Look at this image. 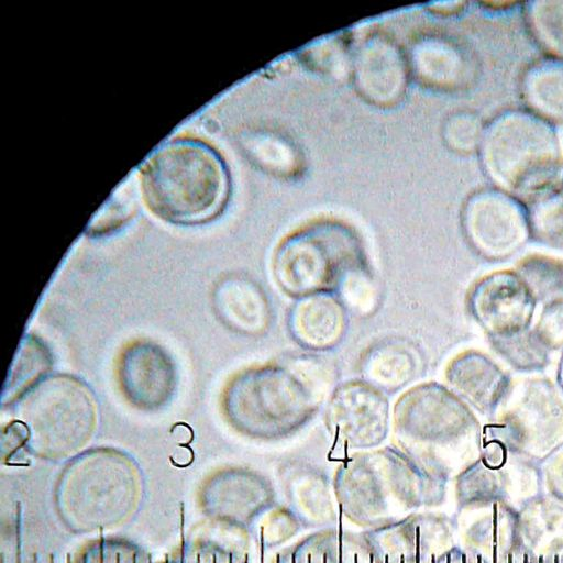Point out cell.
Segmentation results:
<instances>
[{
	"instance_id": "1",
	"label": "cell",
	"mask_w": 563,
	"mask_h": 563,
	"mask_svg": "<svg viewBox=\"0 0 563 563\" xmlns=\"http://www.w3.org/2000/svg\"><path fill=\"white\" fill-rule=\"evenodd\" d=\"M330 383V371L322 360L312 355L250 366L225 385L222 412L242 435L279 441L311 421L325 399Z\"/></svg>"
},
{
	"instance_id": "2",
	"label": "cell",
	"mask_w": 563,
	"mask_h": 563,
	"mask_svg": "<svg viewBox=\"0 0 563 563\" xmlns=\"http://www.w3.org/2000/svg\"><path fill=\"white\" fill-rule=\"evenodd\" d=\"M363 238L346 221L311 220L285 235L272 257L273 277L288 297L335 294L352 298L372 277Z\"/></svg>"
},
{
	"instance_id": "3",
	"label": "cell",
	"mask_w": 563,
	"mask_h": 563,
	"mask_svg": "<svg viewBox=\"0 0 563 563\" xmlns=\"http://www.w3.org/2000/svg\"><path fill=\"white\" fill-rule=\"evenodd\" d=\"M230 175L220 154L205 142L175 139L159 146L141 170L147 208L178 225L218 218L230 196Z\"/></svg>"
},
{
	"instance_id": "4",
	"label": "cell",
	"mask_w": 563,
	"mask_h": 563,
	"mask_svg": "<svg viewBox=\"0 0 563 563\" xmlns=\"http://www.w3.org/2000/svg\"><path fill=\"white\" fill-rule=\"evenodd\" d=\"M483 166L507 192L534 198L563 184V146L553 124L514 109L485 125Z\"/></svg>"
},
{
	"instance_id": "5",
	"label": "cell",
	"mask_w": 563,
	"mask_h": 563,
	"mask_svg": "<svg viewBox=\"0 0 563 563\" xmlns=\"http://www.w3.org/2000/svg\"><path fill=\"white\" fill-rule=\"evenodd\" d=\"M390 426L397 449L426 472L434 473L472 438L475 420L455 394L429 382L398 397Z\"/></svg>"
},
{
	"instance_id": "6",
	"label": "cell",
	"mask_w": 563,
	"mask_h": 563,
	"mask_svg": "<svg viewBox=\"0 0 563 563\" xmlns=\"http://www.w3.org/2000/svg\"><path fill=\"white\" fill-rule=\"evenodd\" d=\"M22 438L36 451L57 455L76 450L93 434L98 405L78 377L54 374L42 378L16 401Z\"/></svg>"
},
{
	"instance_id": "7",
	"label": "cell",
	"mask_w": 563,
	"mask_h": 563,
	"mask_svg": "<svg viewBox=\"0 0 563 563\" xmlns=\"http://www.w3.org/2000/svg\"><path fill=\"white\" fill-rule=\"evenodd\" d=\"M324 422L339 445L346 449L375 448L389 432V400L385 391L364 379L343 382L329 395Z\"/></svg>"
},
{
	"instance_id": "8",
	"label": "cell",
	"mask_w": 563,
	"mask_h": 563,
	"mask_svg": "<svg viewBox=\"0 0 563 563\" xmlns=\"http://www.w3.org/2000/svg\"><path fill=\"white\" fill-rule=\"evenodd\" d=\"M410 75L408 54L389 34L373 31L353 46L350 77L369 104L389 108L399 103Z\"/></svg>"
},
{
	"instance_id": "9",
	"label": "cell",
	"mask_w": 563,
	"mask_h": 563,
	"mask_svg": "<svg viewBox=\"0 0 563 563\" xmlns=\"http://www.w3.org/2000/svg\"><path fill=\"white\" fill-rule=\"evenodd\" d=\"M462 223L471 243L490 256L515 252L529 233L528 211L511 194L498 188L473 192L463 206Z\"/></svg>"
},
{
	"instance_id": "10",
	"label": "cell",
	"mask_w": 563,
	"mask_h": 563,
	"mask_svg": "<svg viewBox=\"0 0 563 563\" xmlns=\"http://www.w3.org/2000/svg\"><path fill=\"white\" fill-rule=\"evenodd\" d=\"M117 376L124 398L142 410L164 407L177 385L172 357L162 346L146 340L135 341L121 352Z\"/></svg>"
},
{
	"instance_id": "11",
	"label": "cell",
	"mask_w": 563,
	"mask_h": 563,
	"mask_svg": "<svg viewBox=\"0 0 563 563\" xmlns=\"http://www.w3.org/2000/svg\"><path fill=\"white\" fill-rule=\"evenodd\" d=\"M407 54L411 75L427 89L438 92L462 91L476 77L474 55L464 44L449 35H420Z\"/></svg>"
},
{
	"instance_id": "12",
	"label": "cell",
	"mask_w": 563,
	"mask_h": 563,
	"mask_svg": "<svg viewBox=\"0 0 563 563\" xmlns=\"http://www.w3.org/2000/svg\"><path fill=\"white\" fill-rule=\"evenodd\" d=\"M292 340L302 349L324 352L334 349L347 329V307L335 294H314L296 299L287 317Z\"/></svg>"
},
{
	"instance_id": "13",
	"label": "cell",
	"mask_w": 563,
	"mask_h": 563,
	"mask_svg": "<svg viewBox=\"0 0 563 563\" xmlns=\"http://www.w3.org/2000/svg\"><path fill=\"white\" fill-rule=\"evenodd\" d=\"M474 316L495 336L525 330L532 311L530 292L518 278L498 275L484 279L471 295Z\"/></svg>"
},
{
	"instance_id": "14",
	"label": "cell",
	"mask_w": 563,
	"mask_h": 563,
	"mask_svg": "<svg viewBox=\"0 0 563 563\" xmlns=\"http://www.w3.org/2000/svg\"><path fill=\"white\" fill-rule=\"evenodd\" d=\"M212 306L228 329L243 335H262L273 321L272 303L263 287L241 274L219 279L212 291Z\"/></svg>"
},
{
	"instance_id": "15",
	"label": "cell",
	"mask_w": 563,
	"mask_h": 563,
	"mask_svg": "<svg viewBox=\"0 0 563 563\" xmlns=\"http://www.w3.org/2000/svg\"><path fill=\"white\" fill-rule=\"evenodd\" d=\"M422 357L409 342L388 340L371 347L363 357V379L383 391H397L422 369Z\"/></svg>"
},
{
	"instance_id": "16",
	"label": "cell",
	"mask_w": 563,
	"mask_h": 563,
	"mask_svg": "<svg viewBox=\"0 0 563 563\" xmlns=\"http://www.w3.org/2000/svg\"><path fill=\"white\" fill-rule=\"evenodd\" d=\"M445 379L459 396L481 410L494 406L505 387L499 369L475 352L452 358L445 368Z\"/></svg>"
},
{
	"instance_id": "17",
	"label": "cell",
	"mask_w": 563,
	"mask_h": 563,
	"mask_svg": "<svg viewBox=\"0 0 563 563\" xmlns=\"http://www.w3.org/2000/svg\"><path fill=\"white\" fill-rule=\"evenodd\" d=\"M528 110L553 122H563V60L547 56L532 63L520 79Z\"/></svg>"
},
{
	"instance_id": "18",
	"label": "cell",
	"mask_w": 563,
	"mask_h": 563,
	"mask_svg": "<svg viewBox=\"0 0 563 563\" xmlns=\"http://www.w3.org/2000/svg\"><path fill=\"white\" fill-rule=\"evenodd\" d=\"M251 159L266 173L282 178L297 176L302 167V155L294 142L276 132H256L245 142Z\"/></svg>"
},
{
	"instance_id": "19",
	"label": "cell",
	"mask_w": 563,
	"mask_h": 563,
	"mask_svg": "<svg viewBox=\"0 0 563 563\" xmlns=\"http://www.w3.org/2000/svg\"><path fill=\"white\" fill-rule=\"evenodd\" d=\"M531 36L548 56L563 60V0H536L523 9Z\"/></svg>"
},
{
	"instance_id": "20",
	"label": "cell",
	"mask_w": 563,
	"mask_h": 563,
	"mask_svg": "<svg viewBox=\"0 0 563 563\" xmlns=\"http://www.w3.org/2000/svg\"><path fill=\"white\" fill-rule=\"evenodd\" d=\"M528 222L536 240L563 251V184L532 200Z\"/></svg>"
},
{
	"instance_id": "21",
	"label": "cell",
	"mask_w": 563,
	"mask_h": 563,
	"mask_svg": "<svg viewBox=\"0 0 563 563\" xmlns=\"http://www.w3.org/2000/svg\"><path fill=\"white\" fill-rule=\"evenodd\" d=\"M352 49L350 35L340 33L308 45L301 59L311 70L334 79L350 77Z\"/></svg>"
},
{
	"instance_id": "22",
	"label": "cell",
	"mask_w": 563,
	"mask_h": 563,
	"mask_svg": "<svg viewBox=\"0 0 563 563\" xmlns=\"http://www.w3.org/2000/svg\"><path fill=\"white\" fill-rule=\"evenodd\" d=\"M16 365L8 380L9 404L16 401L26 390L34 386L42 378L43 373L51 366V356L46 347L34 338H26L24 346L16 356Z\"/></svg>"
},
{
	"instance_id": "23",
	"label": "cell",
	"mask_w": 563,
	"mask_h": 563,
	"mask_svg": "<svg viewBox=\"0 0 563 563\" xmlns=\"http://www.w3.org/2000/svg\"><path fill=\"white\" fill-rule=\"evenodd\" d=\"M485 125L478 114L461 110L449 114L442 124V139L451 151L468 155L479 151Z\"/></svg>"
},
{
	"instance_id": "24",
	"label": "cell",
	"mask_w": 563,
	"mask_h": 563,
	"mask_svg": "<svg viewBox=\"0 0 563 563\" xmlns=\"http://www.w3.org/2000/svg\"><path fill=\"white\" fill-rule=\"evenodd\" d=\"M527 288L541 297L563 289V263L544 256H531L520 266Z\"/></svg>"
},
{
	"instance_id": "25",
	"label": "cell",
	"mask_w": 563,
	"mask_h": 563,
	"mask_svg": "<svg viewBox=\"0 0 563 563\" xmlns=\"http://www.w3.org/2000/svg\"><path fill=\"white\" fill-rule=\"evenodd\" d=\"M498 339L497 346L512 363L520 367L537 366L542 362L545 351L541 344H545L538 335L534 338L525 330Z\"/></svg>"
},
{
	"instance_id": "26",
	"label": "cell",
	"mask_w": 563,
	"mask_h": 563,
	"mask_svg": "<svg viewBox=\"0 0 563 563\" xmlns=\"http://www.w3.org/2000/svg\"><path fill=\"white\" fill-rule=\"evenodd\" d=\"M541 332L544 343L563 336V300L544 311Z\"/></svg>"
},
{
	"instance_id": "27",
	"label": "cell",
	"mask_w": 563,
	"mask_h": 563,
	"mask_svg": "<svg viewBox=\"0 0 563 563\" xmlns=\"http://www.w3.org/2000/svg\"><path fill=\"white\" fill-rule=\"evenodd\" d=\"M465 5V2H440L433 3V8L430 10L440 13V14H452L460 10H462Z\"/></svg>"
}]
</instances>
